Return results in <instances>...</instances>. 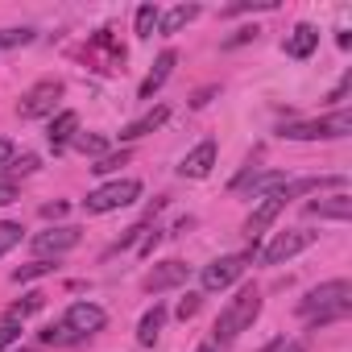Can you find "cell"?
Segmentation results:
<instances>
[{
  "label": "cell",
  "instance_id": "4316f807",
  "mask_svg": "<svg viewBox=\"0 0 352 352\" xmlns=\"http://www.w3.org/2000/svg\"><path fill=\"white\" fill-rule=\"evenodd\" d=\"M54 270H58L54 261H30V265L13 270V282H34V278H46V274H54Z\"/></svg>",
  "mask_w": 352,
  "mask_h": 352
},
{
  "label": "cell",
  "instance_id": "ab89813d",
  "mask_svg": "<svg viewBox=\"0 0 352 352\" xmlns=\"http://www.w3.org/2000/svg\"><path fill=\"white\" fill-rule=\"evenodd\" d=\"M348 87H352V79H348V75H344V79H340V87H336V91H331V100H336V104H340V100H344V96H348Z\"/></svg>",
  "mask_w": 352,
  "mask_h": 352
},
{
  "label": "cell",
  "instance_id": "484cf974",
  "mask_svg": "<svg viewBox=\"0 0 352 352\" xmlns=\"http://www.w3.org/2000/svg\"><path fill=\"white\" fill-rule=\"evenodd\" d=\"M34 311H42V294H25L21 302H13V307H9V315H5V319H13V323H25Z\"/></svg>",
  "mask_w": 352,
  "mask_h": 352
},
{
  "label": "cell",
  "instance_id": "2e32d148",
  "mask_svg": "<svg viewBox=\"0 0 352 352\" xmlns=\"http://www.w3.org/2000/svg\"><path fill=\"white\" fill-rule=\"evenodd\" d=\"M174 63H179V54H174V50H162V54H157V63H153V71L141 79L137 96H141V100H153V91H162V83L174 75Z\"/></svg>",
  "mask_w": 352,
  "mask_h": 352
},
{
  "label": "cell",
  "instance_id": "1f68e13d",
  "mask_svg": "<svg viewBox=\"0 0 352 352\" xmlns=\"http://www.w3.org/2000/svg\"><path fill=\"white\" fill-rule=\"evenodd\" d=\"M38 166H42V162H38V153H21V157H13L5 170H9V174H34Z\"/></svg>",
  "mask_w": 352,
  "mask_h": 352
},
{
  "label": "cell",
  "instance_id": "d6a6232c",
  "mask_svg": "<svg viewBox=\"0 0 352 352\" xmlns=\"http://www.w3.org/2000/svg\"><path fill=\"white\" fill-rule=\"evenodd\" d=\"M17 199H21L17 183H13V179H0V208H9V204H17Z\"/></svg>",
  "mask_w": 352,
  "mask_h": 352
},
{
  "label": "cell",
  "instance_id": "6da1fadb",
  "mask_svg": "<svg viewBox=\"0 0 352 352\" xmlns=\"http://www.w3.org/2000/svg\"><path fill=\"white\" fill-rule=\"evenodd\" d=\"M298 315H302L315 331L327 327V323L348 319V315H352V282H348V278H331V282L315 286V290L298 302Z\"/></svg>",
  "mask_w": 352,
  "mask_h": 352
},
{
  "label": "cell",
  "instance_id": "7a4b0ae2",
  "mask_svg": "<svg viewBox=\"0 0 352 352\" xmlns=\"http://www.w3.org/2000/svg\"><path fill=\"white\" fill-rule=\"evenodd\" d=\"M257 315H261V290H257V286H241L236 298H228V307L220 311V319H216V327H212V344H216V348H228L241 331L253 327Z\"/></svg>",
  "mask_w": 352,
  "mask_h": 352
},
{
  "label": "cell",
  "instance_id": "d4e9b609",
  "mask_svg": "<svg viewBox=\"0 0 352 352\" xmlns=\"http://www.w3.org/2000/svg\"><path fill=\"white\" fill-rule=\"evenodd\" d=\"M71 145H75L79 153H87V157H104V153H108V141H104L100 133H83V137H75Z\"/></svg>",
  "mask_w": 352,
  "mask_h": 352
},
{
  "label": "cell",
  "instance_id": "ffe728a7",
  "mask_svg": "<svg viewBox=\"0 0 352 352\" xmlns=\"http://www.w3.org/2000/svg\"><path fill=\"white\" fill-rule=\"evenodd\" d=\"M195 17H199V5H174L170 13L157 17V30H162V34H179V30H187Z\"/></svg>",
  "mask_w": 352,
  "mask_h": 352
},
{
  "label": "cell",
  "instance_id": "d6986e66",
  "mask_svg": "<svg viewBox=\"0 0 352 352\" xmlns=\"http://www.w3.org/2000/svg\"><path fill=\"white\" fill-rule=\"evenodd\" d=\"M162 323H166V307H162V302H153V307L141 315V323H137V344H141V348H153V340H157Z\"/></svg>",
  "mask_w": 352,
  "mask_h": 352
},
{
  "label": "cell",
  "instance_id": "8d00e7d4",
  "mask_svg": "<svg viewBox=\"0 0 352 352\" xmlns=\"http://www.w3.org/2000/svg\"><path fill=\"white\" fill-rule=\"evenodd\" d=\"M13 157H17V145H13L9 137H0V170H5V166H9Z\"/></svg>",
  "mask_w": 352,
  "mask_h": 352
},
{
  "label": "cell",
  "instance_id": "ac0fdd59",
  "mask_svg": "<svg viewBox=\"0 0 352 352\" xmlns=\"http://www.w3.org/2000/svg\"><path fill=\"white\" fill-rule=\"evenodd\" d=\"M170 120V108H153V112H145V116H137L133 124H124L120 129V141H137V137H145V133H153V129H162Z\"/></svg>",
  "mask_w": 352,
  "mask_h": 352
},
{
  "label": "cell",
  "instance_id": "3957f363",
  "mask_svg": "<svg viewBox=\"0 0 352 352\" xmlns=\"http://www.w3.org/2000/svg\"><path fill=\"white\" fill-rule=\"evenodd\" d=\"M348 133H352V112L348 108H336L319 120H294V124L282 129L286 141H340Z\"/></svg>",
  "mask_w": 352,
  "mask_h": 352
},
{
  "label": "cell",
  "instance_id": "f1b7e54d",
  "mask_svg": "<svg viewBox=\"0 0 352 352\" xmlns=\"http://www.w3.org/2000/svg\"><path fill=\"white\" fill-rule=\"evenodd\" d=\"M17 245H21V224L5 220V224H0V257H5L9 249H17Z\"/></svg>",
  "mask_w": 352,
  "mask_h": 352
},
{
  "label": "cell",
  "instance_id": "d590c367",
  "mask_svg": "<svg viewBox=\"0 0 352 352\" xmlns=\"http://www.w3.org/2000/svg\"><path fill=\"white\" fill-rule=\"evenodd\" d=\"M157 241H162V228H149V232H145V236H141V249H137V253H141V257H149V253H153V245H157Z\"/></svg>",
  "mask_w": 352,
  "mask_h": 352
},
{
  "label": "cell",
  "instance_id": "603a6c76",
  "mask_svg": "<svg viewBox=\"0 0 352 352\" xmlns=\"http://www.w3.org/2000/svg\"><path fill=\"white\" fill-rule=\"evenodd\" d=\"M278 9V0H236V5L224 9V17H245V13H270Z\"/></svg>",
  "mask_w": 352,
  "mask_h": 352
},
{
  "label": "cell",
  "instance_id": "277c9868",
  "mask_svg": "<svg viewBox=\"0 0 352 352\" xmlns=\"http://www.w3.org/2000/svg\"><path fill=\"white\" fill-rule=\"evenodd\" d=\"M137 199H141V183H137V179H116V183L96 187V191L83 199V212H87V216H108V212H120V208H129V204H137Z\"/></svg>",
  "mask_w": 352,
  "mask_h": 352
},
{
  "label": "cell",
  "instance_id": "30bf717a",
  "mask_svg": "<svg viewBox=\"0 0 352 352\" xmlns=\"http://www.w3.org/2000/svg\"><path fill=\"white\" fill-rule=\"evenodd\" d=\"M290 179L282 170H245L241 179H232V191H249L253 199H265V195H274V191H282Z\"/></svg>",
  "mask_w": 352,
  "mask_h": 352
},
{
  "label": "cell",
  "instance_id": "e0dca14e",
  "mask_svg": "<svg viewBox=\"0 0 352 352\" xmlns=\"http://www.w3.org/2000/svg\"><path fill=\"white\" fill-rule=\"evenodd\" d=\"M75 133H79V116H75L71 108H63V112L50 120V133H46V137H50V149H54V153H63V149L75 141Z\"/></svg>",
  "mask_w": 352,
  "mask_h": 352
},
{
  "label": "cell",
  "instance_id": "7c38bea8",
  "mask_svg": "<svg viewBox=\"0 0 352 352\" xmlns=\"http://www.w3.org/2000/svg\"><path fill=\"white\" fill-rule=\"evenodd\" d=\"M212 166H216V141L208 137V141H199V145L179 162V174H183V179H208Z\"/></svg>",
  "mask_w": 352,
  "mask_h": 352
},
{
  "label": "cell",
  "instance_id": "ba28073f",
  "mask_svg": "<svg viewBox=\"0 0 352 352\" xmlns=\"http://www.w3.org/2000/svg\"><path fill=\"white\" fill-rule=\"evenodd\" d=\"M75 245H79V228H75V224H54V228H46V232L34 236V253H38V261H46V257H63V253H71Z\"/></svg>",
  "mask_w": 352,
  "mask_h": 352
},
{
  "label": "cell",
  "instance_id": "60d3db41",
  "mask_svg": "<svg viewBox=\"0 0 352 352\" xmlns=\"http://www.w3.org/2000/svg\"><path fill=\"white\" fill-rule=\"evenodd\" d=\"M195 352H224V348H216V344H212V340H204V344H199V348H195Z\"/></svg>",
  "mask_w": 352,
  "mask_h": 352
},
{
  "label": "cell",
  "instance_id": "83f0119b",
  "mask_svg": "<svg viewBox=\"0 0 352 352\" xmlns=\"http://www.w3.org/2000/svg\"><path fill=\"white\" fill-rule=\"evenodd\" d=\"M124 162H129V149H120V153H104V157H96L91 174H116Z\"/></svg>",
  "mask_w": 352,
  "mask_h": 352
},
{
  "label": "cell",
  "instance_id": "52a82bcc",
  "mask_svg": "<svg viewBox=\"0 0 352 352\" xmlns=\"http://www.w3.org/2000/svg\"><path fill=\"white\" fill-rule=\"evenodd\" d=\"M311 245H315V232H307V228L274 232V241L261 249V265H282V261L298 257V253H302V249H311Z\"/></svg>",
  "mask_w": 352,
  "mask_h": 352
},
{
  "label": "cell",
  "instance_id": "4dcf8cb0",
  "mask_svg": "<svg viewBox=\"0 0 352 352\" xmlns=\"http://www.w3.org/2000/svg\"><path fill=\"white\" fill-rule=\"evenodd\" d=\"M21 323H13V319H5V323H0V352H5V348H13L17 340H21Z\"/></svg>",
  "mask_w": 352,
  "mask_h": 352
},
{
  "label": "cell",
  "instance_id": "f546056e",
  "mask_svg": "<svg viewBox=\"0 0 352 352\" xmlns=\"http://www.w3.org/2000/svg\"><path fill=\"white\" fill-rule=\"evenodd\" d=\"M145 232H149V220H141V224H133V228H129V232H124V236H120V241L112 245V253H120V249H133V245H137V241H141Z\"/></svg>",
  "mask_w": 352,
  "mask_h": 352
},
{
  "label": "cell",
  "instance_id": "7402d4cb",
  "mask_svg": "<svg viewBox=\"0 0 352 352\" xmlns=\"http://www.w3.org/2000/svg\"><path fill=\"white\" fill-rule=\"evenodd\" d=\"M38 34L30 25H9V30H0V50H17V46H30Z\"/></svg>",
  "mask_w": 352,
  "mask_h": 352
},
{
  "label": "cell",
  "instance_id": "cb8c5ba5",
  "mask_svg": "<svg viewBox=\"0 0 352 352\" xmlns=\"http://www.w3.org/2000/svg\"><path fill=\"white\" fill-rule=\"evenodd\" d=\"M157 17H162V13H157V5H141V9H137V25H133V30H137V38H153Z\"/></svg>",
  "mask_w": 352,
  "mask_h": 352
},
{
  "label": "cell",
  "instance_id": "836d02e7",
  "mask_svg": "<svg viewBox=\"0 0 352 352\" xmlns=\"http://www.w3.org/2000/svg\"><path fill=\"white\" fill-rule=\"evenodd\" d=\"M257 34H261V30H257V25H245V30H236V34H232V38H228V42H224V46H228V50H232V46H245V42H253V38H257Z\"/></svg>",
  "mask_w": 352,
  "mask_h": 352
},
{
  "label": "cell",
  "instance_id": "44dd1931",
  "mask_svg": "<svg viewBox=\"0 0 352 352\" xmlns=\"http://www.w3.org/2000/svg\"><path fill=\"white\" fill-rule=\"evenodd\" d=\"M38 340H42L46 348H71V344H83V340L63 323V319H58V323H46V327L38 331Z\"/></svg>",
  "mask_w": 352,
  "mask_h": 352
},
{
  "label": "cell",
  "instance_id": "4fadbf2b",
  "mask_svg": "<svg viewBox=\"0 0 352 352\" xmlns=\"http://www.w3.org/2000/svg\"><path fill=\"white\" fill-rule=\"evenodd\" d=\"M187 282V265L183 261H162V265H153L149 274H145V290L149 294H162V290H174V286H183Z\"/></svg>",
  "mask_w": 352,
  "mask_h": 352
},
{
  "label": "cell",
  "instance_id": "9c48e42d",
  "mask_svg": "<svg viewBox=\"0 0 352 352\" xmlns=\"http://www.w3.org/2000/svg\"><path fill=\"white\" fill-rule=\"evenodd\" d=\"M63 323H67L79 340H91L96 331H104L108 315H104V307H96V302H71L67 315H63Z\"/></svg>",
  "mask_w": 352,
  "mask_h": 352
},
{
  "label": "cell",
  "instance_id": "5bb4252c",
  "mask_svg": "<svg viewBox=\"0 0 352 352\" xmlns=\"http://www.w3.org/2000/svg\"><path fill=\"white\" fill-rule=\"evenodd\" d=\"M307 216L311 220H348L352 216V195L348 191H336V195H327V199H311L307 204Z\"/></svg>",
  "mask_w": 352,
  "mask_h": 352
},
{
  "label": "cell",
  "instance_id": "5b68a950",
  "mask_svg": "<svg viewBox=\"0 0 352 352\" xmlns=\"http://www.w3.org/2000/svg\"><path fill=\"white\" fill-rule=\"evenodd\" d=\"M63 79H42V83H34L25 96H21V104H17V116L21 120H42V116H50L54 108H58V100H63Z\"/></svg>",
  "mask_w": 352,
  "mask_h": 352
},
{
  "label": "cell",
  "instance_id": "e575fe53",
  "mask_svg": "<svg viewBox=\"0 0 352 352\" xmlns=\"http://www.w3.org/2000/svg\"><path fill=\"white\" fill-rule=\"evenodd\" d=\"M265 352H307V344L302 340H274Z\"/></svg>",
  "mask_w": 352,
  "mask_h": 352
},
{
  "label": "cell",
  "instance_id": "8992f818",
  "mask_svg": "<svg viewBox=\"0 0 352 352\" xmlns=\"http://www.w3.org/2000/svg\"><path fill=\"white\" fill-rule=\"evenodd\" d=\"M249 261H253V253H228V257H216L212 265H204V274H199V286H204L208 294H216V290H228L236 278H245Z\"/></svg>",
  "mask_w": 352,
  "mask_h": 352
},
{
  "label": "cell",
  "instance_id": "74e56055",
  "mask_svg": "<svg viewBox=\"0 0 352 352\" xmlns=\"http://www.w3.org/2000/svg\"><path fill=\"white\" fill-rule=\"evenodd\" d=\"M195 311H199V294H187V298L179 302V319H191Z\"/></svg>",
  "mask_w": 352,
  "mask_h": 352
},
{
  "label": "cell",
  "instance_id": "9a60e30c",
  "mask_svg": "<svg viewBox=\"0 0 352 352\" xmlns=\"http://www.w3.org/2000/svg\"><path fill=\"white\" fill-rule=\"evenodd\" d=\"M282 50H286L290 58H311V54L319 50V30H315V25H307V21H298V25L286 34Z\"/></svg>",
  "mask_w": 352,
  "mask_h": 352
},
{
  "label": "cell",
  "instance_id": "8fae6325",
  "mask_svg": "<svg viewBox=\"0 0 352 352\" xmlns=\"http://www.w3.org/2000/svg\"><path fill=\"white\" fill-rule=\"evenodd\" d=\"M282 212H286V199H282V191L265 195V199H261V204H257V208L249 212V220H245V232H249V236L257 241V236H261V232H265V228H270V224H274L278 216H282Z\"/></svg>",
  "mask_w": 352,
  "mask_h": 352
},
{
  "label": "cell",
  "instance_id": "f35d334b",
  "mask_svg": "<svg viewBox=\"0 0 352 352\" xmlns=\"http://www.w3.org/2000/svg\"><path fill=\"white\" fill-rule=\"evenodd\" d=\"M42 216H46V220H63V216H67V204H46Z\"/></svg>",
  "mask_w": 352,
  "mask_h": 352
}]
</instances>
